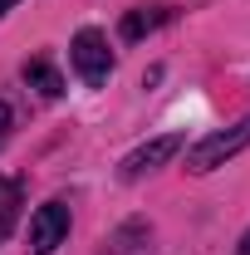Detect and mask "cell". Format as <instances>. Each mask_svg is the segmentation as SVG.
Listing matches in <instances>:
<instances>
[{
    "label": "cell",
    "instance_id": "cell-6",
    "mask_svg": "<svg viewBox=\"0 0 250 255\" xmlns=\"http://www.w3.org/2000/svg\"><path fill=\"white\" fill-rule=\"evenodd\" d=\"M25 84L39 89L44 98H59L64 94V79H59V69H54L49 59H30V64H25Z\"/></svg>",
    "mask_w": 250,
    "mask_h": 255
},
{
    "label": "cell",
    "instance_id": "cell-3",
    "mask_svg": "<svg viewBox=\"0 0 250 255\" xmlns=\"http://www.w3.org/2000/svg\"><path fill=\"white\" fill-rule=\"evenodd\" d=\"M182 147H187V142H182V132H162V137H152V142H142L137 152H127L118 172H123V182H137L142 172H157V167H167V162L177 157Z\"/></svg>",
    "mask_w": 250,
    "mask_h": 255
},
{
    "label": "cell",
    "instance_id": "cell-7",
    "mask_svg": "<svg viewBox=\"0 0 250 255\" xmlns=\"http://www.w3.org/2000/svg\"><path fill=\"white\" fill-rule=\"evenodd\" d=\"M10 206H15V187L0 177V221H10Z\"/></svg>",
    "mask_w": 250,
    "mask_h": 255
},
{
    "label": "cell",
    "instance_id": "cell-4",
    "mask_svg": "<svg viewBox=\"0 0 250 255\" xmlns=\"http://www.w3.org/2000/svg\"><path fill=\"white\" fill-rule=\"evenodd\" d=\"M69 236V206L64 201H44L30 216V255H49Z\"/></svg>",
    "mask_w": 250,
    "mask_h": 255
},
{
    "label": "cell",
    "instance_id": "cell-2",
    "mask_svg": "<svg viewBox=\"0 0 250 255\" xmlns=\"http://www.w3.org/2000/svg\"><path fill=\"white\" fill-rule=\"evenodd\" d=\"M69 59L79 69V79L98 89V84H108V74H113V54H108V39L98 30H79L74 34V44H69Z\"/></svg>",
    "mask_w": 250,
    "mask_h": 255
},
{
    "label": "cell",
    "instance_id": "cell-10",
    "mask_svg": "<svg viewBox=\"0 0 250 255\" xmlns=\"http://www.w3.org/2000/svg\"><path fill=\"white\" fill-rule=\"evenodd\" d=\"M241 255H250V231H246V241H241Z\"/></svg>",
    "mask_w": 250,
    "mask_h": 255
},
{
    "label": "cell",
    "instance_id": "cell-5",
    "mask_svg": "<svg viewBox=\"0 0 250 255\" xmlns=\"http://www.w3.org/2000/svg\"><path fill=\"white\" fill-rule=\"evenodd\" d=\"M167 20H172V10H167V5H137V10H127V15H123V25H118V34H123L127 44H132V39L152 34L157 25H167Z\"/></svg>",
    "mask_w": 250,
    "mask_h": 255
},
{
    "label": "cell",
    "instance_id": "cell-8",
    "mask_svg": "<svg viewBox=\"0 0 250 255\" xmlns=\"http://www.w3.org/2000/svg\"><path fill=\"white\" fill-rule=\"evenodd\" d=\"M10 128V103H0V132Z\"/></svg>",
    "mask_w": 250,
    "mask_h": 255
},
{
    "label": "cell",
    "instance_id": "cell-1",
    "mask_svg": "<svg viewBox=\"0 0 250 255\" xmlns=\"http://www.w3.org/2000/svg\"><path fill=\"white\" fill-rule=\"evenodd\" d=\"M246 147H250V118H241L236 128L211 132L196 147H187V172H216V167H226V162L236 157V152H246Z\"/></svg>",
    "mask_w": 250,
    "mask_h": 255
},
{
    "label": "cell",
    "instance_id": "cell-9",
    "mask_svg": "<svg viewBox=\"0 0 250 255\" xmlns=\"http://www.w3.org/2000/svg\"><path fill=\"white\" fill-rule=\"evenodd\" d=\"M15 5H20V0H0V15H5V10H15Z\"/></svg>",
    "mask_w": 250,
    "mask_h": 255
}]
</instances>
